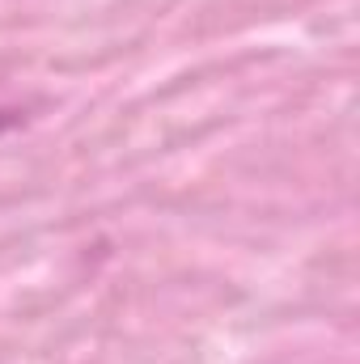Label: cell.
<instances>
[{
	"mask_svg": "<svg viewBox=\"0 0 360 364\" xmlns=\"http://www.w3.org/2000/svg\"><path fill=\"white\" fill-rule=\"evenodd\" d=\"M17 123H21V114H17L13 106H0V136H9Z\"/></svg>",
	"mask_w": 360,
	"mask_h": 364,
	"instance_id": "cell-1",
	"label": "cell"
}]
</instances>
